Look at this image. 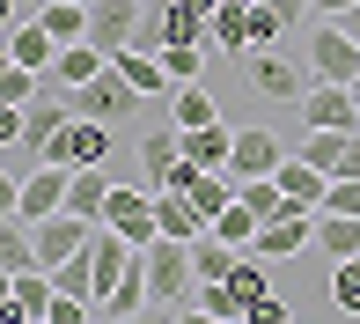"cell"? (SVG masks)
Returning a JSON list of instances; mask_svg holds the SVG:
<instances>
[{"label":"cell","instance_id":"cell-1","mask_svg":"<svg viewBox=\"0 0 360 324\" xmlns=\"http://www.w3.org/2000/svg\"><path fill=\"white\" fill-rule=\"evenodd\" d=\"M140 266H147V287H155V310H184L191 280H199L191 243H184V236H155V243L140 251Z\"/></svg>","mask_w":360,"mask_h":324},{"label":"cell","instance_id":"cell-2","mask_svg":"<svg viewBox=\"0 0 360 324\" xmlns=\"http://www.w3.org/2000/svg\"><path fill=\"white\" fill-rule=\"evenodd\" d=\"M294 111H302L309 133H360V89L353 81H316Z\"/></svg>","mask_w":360,"mask_h":324},{"label":"cell","instance_id":"cell-3","mask_svg":"<svg viewBox=\"0 0 360 324\" xmlns=\"http://www.w3.org/2000/svg\"><path fill=\"white\" fill-rule=\"evenodd\" d=\"M309 67H316V81H360V37L346 23H331V15H316V30H309Z\"/></svg>","mask_w":360,"mask_h":324},{"label":"cell","instance_id":"cell-4","mask_svg":"<svg viewBox=\"0 0 360 324\" xmlns=\"http://www.w3.org/2000/svg\"><path fill=\"white\" fill-rule=\"evenodd\" d=\"M67 96H74L81 118H103V125H118V118H133V111H140V89H133L118 67H103L89 89H67Z\"/></svg>","mask_w":360,"mask_h":324},{"label":"cell","instance_id":"cell-5","mask_svg":"<svg viewBox=\"0 0 360 324\" xmlns=\"http://www.w3.org/2000/svg\"><path fill=\"white\" fill-rule=\"evenodd\" d=\"M309 243H316V206L287 199L280 214H272L265 229H257V258H272V266H280V258H294V251H309Z\"/></svg>","mask_w":360,"mask_h":324},{"label":"cell","instance_id":"cell-6","mask_svg":"<svg viewBox=\"0 0 360 324\" xmlns=\"http://www.w3.org/2000/svg\"><path fill=\"white\" fill-rule=\"evenodd\" d=\"M67 185H74V170H67V162H37V170L15 185V206H8V214H22V221L59 214V206H67Z\"/></svg>","mask_w":360,"mask_h":324},{"label":"cell","instance_id":"cell-7","mask_svg":"<svg viewBox=\"0 0 360 324\" xmlns=\"http://www.w3.org/2000/svg\"><path fill=\"white\" fill-rule=\"evenodd\" d=\"M30 229H37V258H44V266H67L74 251H89V243H96V229H103V221H89V214H67V206H59V214L30 221Z\"/></svg>","mask_w":360,"mask_h":324},{"label":"cell","instance_id":"cell-8","mask_svg":"<svg viewBox=\"0 0 360 324\" xmlns=\"http://www.w3.org/2000/svg\"><path fill=\"white\" fill-rule=\"evenodd\" d=\"M103 221H110V229H118V236H133L140 243V251H147V243H155L162 236V221H155V185H110V206H103Z\"/></svg>","mask_w":360,"mask_h":324},{"label":"cell","instance_id":"cell-9","mask_svg":"<svg viewBox=\"0 0 360 324\" xmlns=\"http://www.w3.org/2000/svg\"><path fill=\"white\" fill-rule=\"evenodd\" d=\"M243 74H250V89L257 96H272V104H302L309 96V81H302V67H287L272 44H257V52H243Z\"/></svg>","mask_w":360,"mask_h":324},{"label":"cell","instance_id":"cell-10","mask_svg":"<svg viewBox=\"0 0 360 324\" xmlns=\"http://www.w3.org/2000/svg\"><path fill=\"white\" fill-rule=\"evenodd\" d=\"M59 302V280L52 266H30V273H8V324H44Z\"/></svg>","mask_w":360,"mask_h":324},{"label":"cell","instance_id":"cell-11","mask_svg":"<svg viewBox=\"0 0 360 324\" xmlns=\"http://www.w3.org/2000/svg\"><path fill=\"white\" fill-rule=\"evenodd\" d=\"M103 155H110V125H103V118H81V111H74V118L59 125V140H52V155H44V162L89 170V162H103Z\"/></svg>","mask_w":360,"mask_h":324},{"label":"cell","instance_id":"cell-12","mask_svg":"<svg viewBox=\"0 0 360 324\" xmlns=\"http://www.w3.org/2000/svg\"><path fill=\"white\" fill-rule=\"evenodd\" d=\"M147 23V0H89V37L103 44V52H118V44H133Z\"/></svg>","mask_w":360,"mask_h":324},{"label":"cell","instance_id":"cell-13","mask_svg":"<svg viewBox=\"0 0 360 324\" xmlns=\"http://www.w3.org/2000/svg\"><path fill=\"white\" fill-rule=\"evenodd\" d=\"M8 59H15V67H37V74L59 67V37L44 30V15H15V23H8Z\"/></svg>","mask_w":360,"mask_h":324},{"label":"cell","instance_id":"cell-14","mask_svg":"<svg viewBox=\"0 0 360 324\" xmlns=\"http://www.w3.org/2000/svg\"><path fill=\"white\" fill-rule=\"evenodd\" d=\"M280 162H287V148L265 133V125H243V133H236V155H228V170H236V177H272Z\"/></svg>","mask_w":360,"mask_h":324},{"label":"cell","instance_id":"cell-15","mask_svg":"<svg viewBox=\"0 0 360 324\" xmlns=\"http://www.w3.org/2000/svg\"><path fill=\"white\" fill-rule=\"evenodd\" d=\"M214 44L221 52H257V0H221L214 8Z\"/></svg>","mask_w":360,"mask_h":324},{"label":"cell","instance_id":"cell-16","mask_svg":"<svg viewBox=\"0 0 360 324\" xmlns=\"http://www.w3.org/2000/svg\"><path fill=\"white\" fill-rule=\"evenodd\" d=\"M103 67H110V52H103L96 37H81V44H59V67L44 74V81H59V89H89Z\"/></svg>","mask_w":360,"mask_h":324},{"label":"cell","instance_id":"cell-17","mask_svg":"<svg viewBox=\"0 0 360 324\" xmlns=\"http://www.w3.org/2000/svg\"><path fill=\"white\" fill-rule=\"evenodd\" d=\"M155 221H162V236H184V243H199L214 221L191 206V192H155Z\"/></svg>","mask_w":360,"mask_h":324},{"label":"cell","instance_id":"cell-18","mask_svg":"<svg viewBox=\"0 0 360 324\" xmlns=\"http://www.w3.org/2000/svg\"><path fill=\"white\" fill-rule=\"evenodd\" d=\"M184 155L199 162V170H228V155H236V125H184Z\"/></svg>","mask_w":360,"mask_h":324},{"label":"cell","instance_id":"cell-19","mask_svg":"<svg viewBox=\"0 0 360 324\" xmlns=\"http://www.w3.org/2000/svg\"><path fill=\"white\" fill-rule=\"evenodd\" d=\"M280 192H287V199H302V206H323L331 170H316L309 155H287V162H280Z\"/></svg>","mask_w":360,"mask_h":324},{"label":"cell","instance_id":"cell-20","mask_svg":"<svg viewBox=\"0 0 360 324\" xmlns=\"http://www.w3.org/2000/svg\"><path fill=\"white\" fill-rule=\"evenodd\" d=\"M103 206H110V177H103V162L74 170V185H67V214H89V221H103Z\"/></svg>","mask_w":360,"mask_h":324},{"label":"cell","instance_id":"cell-21","mask_svg":"<svg viewBox=\"0 0 360 324\" xmlns=\"http://www.w3.org/2000/svg\"><path fill=\"white\" fill-rule=\"evenodd\" d=\"M316 243H323V258H353L360 251V214H331V206H316Z\"/></svg>","mask_w":360,"mask_h":324},{"label":"cell","instance_id":"cell-22","mask_svg":"<svg viewBox=\"0 0 360 324\" xmlns=\"http://www.w3.org/2000/svg\"><path fill=\"white\" fill-rule=\"evenodd\" d=\"M30 266H44L37 258V229H30L22 214H8V229H0V273H30Z\"/></svg>","mask_w":360,"mask_h":324},{"label":"cell","instance_id":"cell-23","mask_svg":"<svg viewBox=\"0 0 360 324\" xmlns=\"http://www.w3.org/2000/svg\"><path fill=\"white\" fill-rule=\"evenodd\" d=\"M257 229H265V214H257V206H243V192L214 214V236H228L236 251H257Z\"/></svg>","mask_w":360,"mask_h":324},{"label":"cell","instance_id":"cell-24","mask_svg":"<svg viewBox=\"0 0 360 324\" xmlns=\"http://www.w3.org/2000/svg\"><path fill=\"white\" fill-rule=\"evenodd\" d=\"M169 118L176 125H214L221 111H214V89H206V81H176L169 89Z\"/></svg>","mask_w":360,"mask_h":324},{"label":"cell","instance_id":"cell-25","mask_svg":"<svg viewBox=\"0 0 360 324\" xmlns=\"http://www.w3.org/2000/svg\"><path fill=\"white\" fill-rule=\"evenodd\" d=\"M44 30H52V37L59 44H81V37H89V0H44Z\"/></svg>","mask_w":360,"mask_h":324},{"label":"cell","instance_id":"cell-26","mask_svg":"<svg viewBox=\"0 0 360 324\" xmlns=\"http://www.w3.org/2000/svg\"><path fill=\"white\" fill-rule=\"evenodd\" d=\"M176 155H184V125H176V118H169V125H155V133H147V140H140V162H147V185H155V177H162V170H169V162H176Z\"/></svg>","mask_w":360,"mask_h":324},{"label":"cell","instance_id":"cell-27","mask_svg":"<svg viewBox=\"0 0 360 324\" xmlns=\"http://www.w3.org/2000/svg\"><path fill=\"white\" fill-rule=\"evenodd\" d=\"M331 310L338 317H360V251L331 266Z\"/></svg>","mask_w":360,"mask_h":324},{"label":"cell","instance_id":"cell-28","mask_svg":"<svg viewBox=\"0 0 360 324\" xmlns=\"http://www.w3.org/2000/svg\"><path fill=\"white\" fill-rule=\"evenodd\" d=\"M228 287L243 295V317H250L257 302H272V287H265V266H257V258H236V273H228Z\"/></svg>","mask_w":360,"mask_h":324},{"label":"cell","instance_id":"cell-29","mask_svg":"<svg viewBox=\"0 0 360 324\" xmlns=\"http://www.w3.org/2000/svg\"><path fill=\"white\" fill-rule=\"evenodd\" d=\"M52 280L67 287V295H89V302H96V273H89V251H74L67 266H52Z\"/></svg>","mask_w":360,"mask_h":324},{"label":"cell","instance_id":"cell-30","mask_svg":"<svg viewBox=\"0 0 360 324\" xmlns=\"http://www.w3.org/2000/svg\"><path fill=\"white\" fill-rule=\"evenodd\" d=\"M199 310L206 317H243V295L228 280H199Z\"/></svg>","mask_w":360,"mask_h":324},{"label":"cell","instance_id":"cell-31","mask_svg":"<svg viewBox=\"0 0 360 324\" xmlns=\"http://www.w3.org/2000/svg\"><path fill=\"white\" fill-rule=\"evenodd\" d=\"M162 59H169V81H199L206 44H162Z\"/></svg>","mask_w":360,"mask_h":324},{"label":"cell","instance_id":"cell-32","mask_svg":"<svg viewBox=\"0 0 360 324\" xmlns=\"http://www.w3.org/2000/svg\"><path fill=\"white\" fill-rule=\"evenodd\" d=\"M338 148H346V133H309V140H302V155L316 162V170H331V162H338Z\"/></svg>","mask_w":360,"mask_h":324},{"label":"cell","instance_id":"cell-33","mask_svg":"<svg viewBox=\"0 0 360 324\" xmlns=\"http://www.w3.org/2000/svg\"><path fill=\"white\" fill-rule=\"evenodd\" d=\"M353 0H309V15H346Z\"/></svg>","mask_w":360,"mask_h":324},{"label":"cell","instance_id":"cell-34","mask_svg":"<svg viewBox=\"0 0 360 324\" xmlns=\"http://www.w3.org/2000/svg\"><path fill=\"white\" fill-rule=\"evenodd\" d=\"M331 23H346V30H353V37H360V0H353V8H346V15H331Z\"/></svg>","mask_w":360,"mask_h":324},{"label":"cell","instance_id":"cell-35","mask_svg":"<svg viewBox=\"0 0 360 324\" xmlns=\"http://www.w3.org/2000/svg\"><path fill=\"white\" fill-rule=\"evenodd\" d=\"M8 8H15V15H22V8H30V15H37V8H44V0H8Z\"/></svg>","mask_w":360,"mask_h":324},{"label":"cell","instance_id":"cell-36","mask_svg":"<svg viewBox=\"0 0 360 324\" xmlns=\"http://www.w3.org/2000/svg\"><path fill=\"white\" fill-rule=\"evenodd\" d=\"M184 8H206V15H214V8H221V0H184Z\"/></svg>","mask_w":360,"mask_h":324}]
</instances>
